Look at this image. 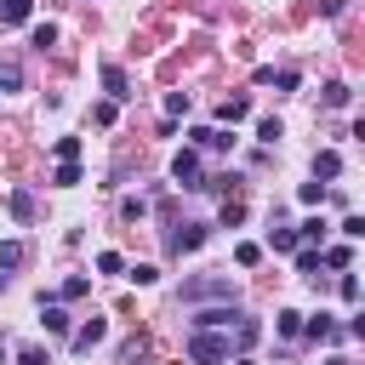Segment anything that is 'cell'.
I'll use <instances>...</instances> for the list:
<instances>
[{
	"instance_id": "8fae6325",
	"label": "cell",
	"mask_w": 365,
	"mask_h": 365,
	"mask_svg": "<svg viewBox=\"0 0 365 365\" xmlns=\"http://www.w3.org/2000/svg\"><path fill=\"white\" fill-rule=\"evenodd\" d=\"M245 114H251V103H245V97H222V108H217V120H222V125H234V120H245Z\"/></svg>"
},
{
	"instance_id": "d4e9b609",
	"label": "cell",
	"mask_w": 365,
	"mask_h": 365,
	"mask_svg": "<svg viewBox=\"0 0 365 365\" xmlns=\"http://www.w3.org/2000/svg\"><path fill=\"white\" fill-rule=\"evenodd\" d=\"M17 365H51V354H46V348H34V342H29V348H17Z\"/></svg>"
},
{
	"instance_id": "ac0fdd59",
	"label": "cell",
	"mask_w": 365,
	"mask_h": 365,
	"mask_svg": "<svg viewBox=\"0 0 365 365\" xmlns=\"http://www.w3.org/2000/svg\"><path fill=\"white\" fill-rule=\"evenodd\" d=\"M297 240H308V245H325V222H319V217L297 222Z\"/></svg>"
},
{
	"instance_id": "5bb4252c",
	"label": "cell",
	"mask_w": 365,
	"mask_h": 365,
	"mask_svg": "<svg viewBox=\"0 0 365 365\" xmlns=\"http://www.w3.org/2000/svg\"><path fill=\"white\" fill-rule=\"evenodd\" d=\"M336 171H342V160H336V154H331V148H325V154H314V182H319V177H325V182H331V177H336Z\"/></svg>"
},
{
	"instance_id": "836d02e7",
	"label": "cell",
	"mask_w": 365,
	"mask_h": 365,
	"mask_svg": "<svg viewBox=\"0 0 365 365\" xmlns=\"http://www.w3.org/2000/svg\"><path fill=\"white\" fill-rule=\"evenodd\" d=\"M80 154V137H57V160H74Z\"/></svg>"
},
{
	"instance_id": "8992f818",
	"label": "cell",
	"mask_w": 365,
	"mask_h": 365,
	"mask_svg": "<svg viewBox=\"0 0 365 365\" xmlns=\"http://www.w3.org/2000/svg\"><path fill=\"white\" fill-rule=\"evenodd\" d=\"M171 177H177L182 188H200V160H194V148H182V154L171 160Z\"/></svg>"
},
{
	"instance_id": "f1b7e54d",
	"label": "cell",
	"mask_w": 365,
	"mask_h": 365,
	"mask_svg": "<svg viewBox=\"0 0 365 365\" xmlns=\"http://www.w3.org/2000/svg\"><path fill=\"white\" fill-rule=\"evenodd\" d=\"M314 268H319V251H314V245H308V251H297V274H308V279H314Z\"/></svg>"
},
{
	"instance_id": "9a60e30c",
	"label": "cell",
	"mask_w": 365,
	"mask_h": 365,
	"mask_svg": "<svg viewBox=\"0 0 365 365\" xmlns=\"http://www.w3.org/2000/svg\"><path fill=\"white\" fill-rule=\"evenodd\" d=\"M319 97H325V108H348V97H354V91H348L342 80H331V86H325Z\"/></svg>"
},
{
	"instance_id": "4dcf8cb0",
	"label": "cell",
	"mask_w": 365,
	"mask_h": 365,
	"mask_svg": "<svg viewBox=\"0 0 365 365\" xmlns=\"http://www.w3.org/2000/svg\"><path fill=\"white\" fill-rule=\"evenodd\" d=\"M297 194H302V205H319V200H325V182H302Z\"/></svg>"
},
{
	"instance_id": "83f0119b",
	"label": "cell",
	"mask_w": 365,
	"mask_h": 365,
	"mask_svg": "<svg viewBox=\"0 0 365 365\" xmlns=\"http://www.w3.org/2000/svg\"><path fill=\"white\" fill-rule=\"evenodd\" d=\"M97 268H103V274H125V257H120V251H103Z\"/></svg>"
},
{
	"instance_id": "ab89813d",
	"label": "cell",
	"mask_w": 365,
	"mask_h": 365,
	"mask_svg": "<svg viewBox=\"0 0 365 365\" xmlns=\"http://www.w3.org/2000/svg\"><path fill=\"white\" fill-rule=\"evenodd\" d=\"M0 291H6V274H0Z\"/></svg>"
},
{
	"instance_id": "7a4b0ae2",
	"label": "cell",
	"mask_w": 365,
	"mask_h": 365,
	"mask_svg": "<svg viewBox=\"0 0 365 365\" xmlns=\"http://www.w3.org/2000/svg\"><path fill=\"white\" fill-rule=\"evenodd\" d=\"M188 359H194V365H222V359H228V336L194 331V336H188Z\"/></svg>"
},
{
	"instance_id": "f35d334b",
	"label": "cell",
	"mask_w": 365,
	"mask_h": 365,
	"mask_svg": "<svg viewBox=\"0 0 365 365\" xmlns=\"http://www.w3.org/2000/svg\"><path fill=\"white\" fill-rule=\"evenodd\" d=\"M0 365H6V342H0Z\"/></svg>"
},
{
	"instance_id": "d590c367",
	"label": "cell",
	"mask_w": 365,
	"mask_h": 365,
	"mask_svg": "<svg viewBox=\"0 0 365 365\" xmlns=\"http://www.w3.org/2000/svg\"><path fill=\"white\" fill-rule=\"evenodd\" d=\"M17 86H23V74H17L11 63H6V68H0V91H17Z\"/></svg>"
},
{
	"instance_id": "9c48e42d",
	"label": "cell",
	"mask_w": 365,
	"mask_h": 365,
	"mask_svg": "<svg viewBox=\"0 0 365 365\" xmlns=\"http://www.w3.org/2000/svg\"><path fill=\"white\" fill-rule=\"evenodd\" d=\"M319 262H325V268H336V274H348V268H354V245H325V251H319Z\"/></svg>"
},
{
	"instance_id": "603a6c76",
	"label": "cell",
	"mask_w": 365,
	"mask_h": 365,
	"mask_svg": "<svg viewBox=\"0 0 365 365\" xmlns=\"http://www.w3.org/2000/svg\"><path fill=\"white\" fill-rule=\"evenodd\" d=\"M234 222H245V200H222V228H234Z\"/></svg>"
},
{
	"instance_id": "e0dca14e",
	"label": "cell",
	"mask_w": 365,
	"mask_h": 365,
	"mask_svg": "<svg viewBox=\"0 0 365 365\" xmlns=\"http://www.w3.org/2000/svg\"><path fill=\"white\" fill-rule=\"evenodd\" d=\"M11 217H17V222H29V217H34V194H29V188H17V194H11Z\"/></svg>"
},
{
	"instance_id": "44dd1931",
	"label": "cell",
	"mask_w": 365,
	"mask_h": 365,
	"mask_svg": "<svg viewBox=\"0 0 365 365\" xmlns=\"http://www.w3.org/2000/svg\"><path fill=\"white\" fill-rule=\"evenodd\" d=\"M234 262H240V268H257V262H262V245H251V240L234 245Z\"/></svg>"
},
{
	"instance_id": "484cf974",
	"label": "cell",
	"mask_w": 365,
	"mask_h": 365,
	"mask_svg": "<svg viewBox=\"0 0 365 365\" xmlns=\"http://www.w3.org/2000/svg\"><path fill=\"white\" fill-rule=\"evenodd\" d=\"M34 46H40V51L57 46V23H34Z\"/></svg>"
},
{
	"instance_id": "2e32d148",
	"label": "cell",
	"mask_w": 365,
	"mask_h": 365,
	"mask_svg": "<svg viewBox=\"0 0 365 365\" xmlns=\"http://www.w3.org/2000/svg\"><path fill=\"white\" fill-rule=\"evenodd\" d=\"M51 182H57V188H74V182H80V165H74V160H57Z\"/></svg>"
},
{
	"instance_id": "4fadbf2b",
	"label": "cell",
	"mask_w": 365,
	"mask_h": 365,
	"mask_svg": "<svg viewBox=\"0 0 365 365\" xmlns=\"http://www.w3.org/2000/svg\"><path fill=\"white\" fill-rule=\"evenodd\" d=\"M34 0H0V23H29Z\"/></svg>"
},
{
	"instance_id": "5b68a950",
	"label": "cell",
	"mask_w": 365,
	"mask_h": 365,
	"mask_svg": "<svg viewBox=\"0 0 365 365\" xmlns=\"http://www.w3.org/2000/svg\"><path fill=\"white\" fill-rule=\"evenodd\" d=\"M297 336H308V342H336V336H342V325L319 308V314H308V319H302V331H297Z\"/></svg>"
},
{
	"instance_id": "cb8c5ba5",
	"label": "cell",
	"mask_w": 365,
	"mask_h": 365,
	"mask_svg": "<svg viewBox=\"0 0 365 365\" xmlns=\"http://www.w3.org/2000/svg\"><path fill=\"white\" fill-rule=\"evenodd\" d=\"M125 279H131V285H154V279H160V268H148V262H137V268H125Z\"/></svg>"
},
{
	"instance_id": "8d00e7d4",
	"label": "cell",
	"mask_w": 365,
	"mask_h": 365,
	"mask_svg": "<svg viewBox=\"0 0 365 365\" xmlns=\"http://www.w3.org/2000/svg\"><path fill=\"white\" fill-rule=\"evenodd\" d=\"M325 365H354V359H325Z\"/></svg>"
},
{
	"instance_id": "3957f363",
	"label": "cell",
	"mask_w": 365,
	"mask_h": 365,
	"mask_svg": "<svg viewBox=\"0 0 365 365\" xmlns=\"http://www.w3.org/2000/svg\"><path fill=\"white\" fill-rule=\"evenodd\" d=\"M205 234H211L205 222H182V228H171V234H165V251H171V257H182V251H200V245H205Z\"/></svg>"
},
{
	"instance_id": "6da1fadb",
	"label": "cell",
	"mask_w": 365,
	"mask_h": 365,
	"mask_svg": "<svg viewBox=\"0 0 365 365\" xmlns=\"http://www.w3.org/2000/svg\"><path fill=\"white\" fill-rule=\"evenodd\" d=\"M200 297L234 302V279H228V274H194V279H182V302H200Z\"/></svg>"
},
{
	"instance_id": "f546056e",
	"label": "cell",
	"mask_w": 365,
	"mask_h": 365,
	"mask_svg": "<svg viewBox=\"0 0 365 365\" xmlns=\"http://www.w3.org/2000/svg\"><path fill=\"white\" fill-rule=\"evenodd\" d=\"M268 86H279V91H297V68H279V74H268Z\"/></svg>"
},
{
	"instance_id": "4316f807",
	"label": "cell",
	"mask_w": 365,
	"mask_h": 365,
	"mask_svg": "<svg viewBox=\"0 0 365 365\" xmlns=\"http://www.w3.org/2000/svg\"><path fill=\"white\" fill-rule=\"evenodd\" d=\"M279 131H285V125H279L274 114H268V120H257V137H262V143H279Z\"/></svg>"
},
{
	"instance_id": "e575fe53",
	"label": "cell",
	"mask_w": 365,
	"mask_h": 365,
	"mask_svg": "<svg viewBox=\"0 0 365 365\" xmlns=\"http://www.w3.org/2000/svg\"><path fill=\"white\" fill-rule=\"evenodd\" d=\"M336 291H342V302H359V279H354V274H342V285H336Z\"/></svg>"
},
{
	"instance_id": "ba28073f",
	"label": "cell",
	"mask_w": 365,
	"mask_h": 365,
	"mask_svg": "<svg viewBox=\"0 0 365 365\" xmlns=\"http://www.w3.org/2000/svg\"><path fill=\"white\" fill-rule=\"evenodd\" d=\"M103 86H108V103H125V97H131V80H125V74H120L114 63L103 68Z\"/></svg>"
},
{
	"instance_id": "74e56055",
	"label": "cell",
	"mask_w": 365,
	"mask_h": 365,
	"mask_svg": "<svg viewBox=\"0 0 365 365\" xmlns=\"http://www.w3.org/2000/svg\"><path fill=\"white\" fill-rule=\"evenodd\" d=\"M234 365H251V359H245V354H240V359H234Z\"/></svg>"
},
{
	"instance_id": "d6986e66",
	"label": "cell",
	"mask_w": 365,
	"mask_h": 365,
	"mask_svg": "<svg viewBox=\"0 0 365 365\" xmlns=\"http://www.w3.org/2000/svg\"><path fill=\"white\" fill-rule=\"evenodd\" d=\"M0 268H23V240H0Z\"/></svg>"
},
{
	"instance_id": "7c38bea8",
	"label": "cell",
	"mask_w": 365,
	"mask_h": 365,
	"mask_svg": "<svg viewBox=\"0 0 365 365\" xmlns=\"http://www.w3.org/2000/svg\"><path fill=\"white\" fill-rule=\"evenodd\" d=\"M40 314H46V319H40V325H46V331H51V336H63V331H68V314H63V308H57V302H40Z\"/></svg>"
},
{
	"instance_id": "52a82bcc",
	"label": "cell",
	"mask_w": 365,
	"mask_h": 365,
	"mask_svg": "<svg viewBox=\"0 0 365 365\" xmlns=\"http://www.w3.org/2000/svg\"><path fill=\"white\" fill-rule=\"evenodd\" d=\"M103 336H108V325H103V319H86V325L74 331V354H91Z\"/></svg>"
},
{
	"instance_id": "d6a6232c",
	"label": "cell",
	"mask_w": 365,
	"mask_h": 365,
	"mask_svg": "<svg viewBox=\"0 0 365 365\" xmlns=\"http://www.w3.org/2000/svg\"><path fill=\"white\" fill-rule=\"evenodd\" d=\"M165 114H188V91H171L165 97Z\"/></svg>"
},
{
	"instance_id": "30bf717a",
	"label": "cell",
	"mask_w": 365,
	"mask_h": 365,
	"mask_svg": "<svg viewBox=\"0 0 365 365\" xmlns=\"http://www.w3.org/2000/svg\"><path fill=\"white\" fill-rule=\"evenodd\" d=\"M188 137H194L200 148H228V143H234V137H228V131H217V125H194Z\"/></svg>"
},
{
	"instance_id": "277c9868",
	"label": "cell",
	"mask_w": 365,
	"mask_h": 365,
	"mask_svg": "<svg viewBox=\"0 0 365 365\" xmlns=\"http://www.w3.org/2000/svg\"><path fill=\"white\" fill-rule=\"evenodd\" d=\"M240 319H245V308L222 302V308H200V314H194V331H228V325H240Z\"/></svg>"
},
{
	"instance_id": "7402d4cb",
	"label": "cell",
	"mask_w": 365,
	"mask_h": 365,
	"mask_svg": "<svg viewBox=\"0 0 365 365\" xmlns=\"http://www.w3.org/2000/svg\"><path fill=\"white\" fill-rule=\"evenodd\" d=\"M274 325H279V336H297V331H302V314H297V308H279Z\"/></svg>"
},
{
	"instance_id": "1f68e13d",
	"label": "cell",
	"mask_w": 365,
	"mask_h": 365,
	"mask_svg": "<svg viewBox=\"0 0 365 365\" xmlns=\"http://www.w3.org/2000/svg\"><path fill=\"white\" fill-rule=\"evenodd\" d=\"M86 291H91V279H80V274H74V279H63V297H68V302H74V297H86Z\"/></svg>"
},
{
	"instance_id": "ffe728a7",
	"label": "cell",
	"mask_w": 365,
	"mask_h": 365,
	"mask_svg": "<svg viewBox=\"0 0 365 365\" xmlns=\"http://www.w3.org/2000/svg\"><path fill=\"white\" fill-rule=\"evenodd\" d=\"M268 245H274V251H297L302 240H297V228H274V234H268Z\"/></svg>"
}]
</instances>
